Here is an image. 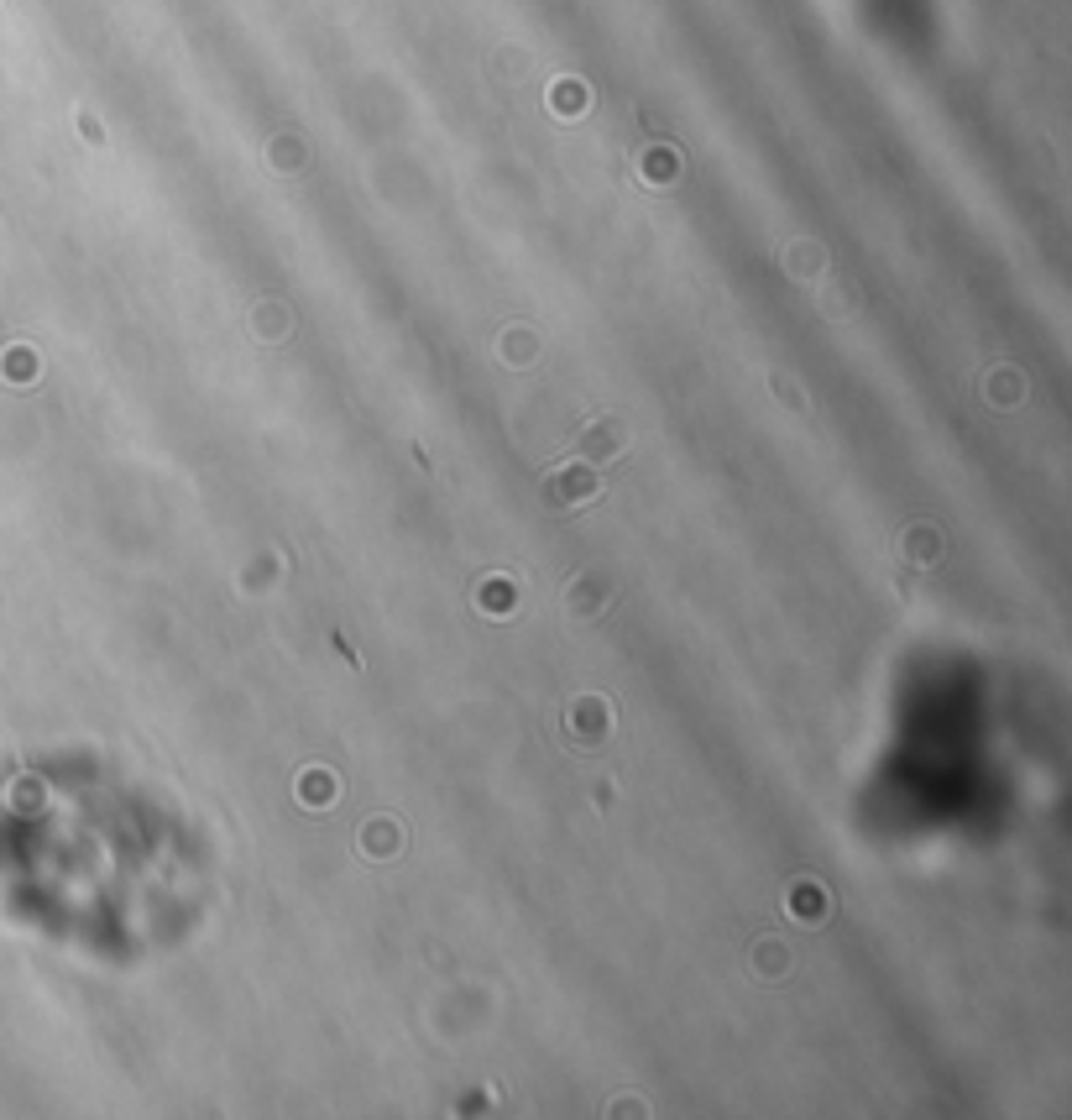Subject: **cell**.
Wrapping results in <instances>:
<instances>
[{"label":"cell","mask_w":1072,"mask_h":1120,"mask_svg":"<svg viewBox=\"0 0 1072 1120\" xmlns=\"http://www.w3.org/2000/svg\"><path fill=\"white\" fill-rule=\"evenodd\" d=\"M607 717H612L607 701H597V697L576 701V707H570V734H576V744H586V749L601 744V738H607Z\"/></svg>","instance_id":"obj_1"},{"label":"cell","mask_w":1072,"mask_h":1120,"mask_svg":"<svg viewBox=\"0 0 1072 1120\" xmlns=\"http://www.w3.org/2000/svg\"><path fill=\"white\" fill-rule=\"evenodd\" d=\"M597 497V477L591 466H560L549 482V503H591Z\"/></svg>","instance_id":"obj_2"},{"label":"cell","mask_w":1072,"mask_h":1120,"mask_svg":"<svg viewBox=\"0 0 1072 1120\" xmlns=\"http://www.w3.org/2000/svg\"><path fill=\"white\" fill-rule=\"evenodd\" d=\"M476 607H482V613H513V607H518V597H513L508 582H487V587L476 592Z\"/></svg>","instance_id":"obj_3"},{"label":"cell","mask_w":1072,"mask_h":1120,"mask_svg":"<svg viewBox=\"0 0 1072 1120\" xmlns=\"http://www.w3.org/2000/svg\"><path fill=\"white\" fill-rule=\"evenodd\" d=\"M362 843H366V854H372V859H393V854L403 848V838H398V832H393L387 822H377V827H366Z\"/></svg>","instance_id":"obj_4"},{"label":"cell","mask_w":1072,"mask_h":1120,"mask_svg":"<svg viewBox=\"0 0 1072 1120\" xmlns=\"http://www.w3.org/2000/svg\"><path fill=\"white\" fill-rule=\"evenodd\" d=\"M298 790H304V801H309V807H319V811H325L330 801H335V775H319V770H309Z\"/></svg>","instance_id":"obj_5"},{"label":"cell","mask_w":1072,"mask_h":1120,"mask_svg":"<svg viewBox=\"0 0 1072 1120\" xmlns=\"http://www.w3.org/2000/svg\"><path fill=\"white\" fill-rule=\"evenodd\" d=\"M586 440L597 445V451H618V445H623V424H618V419H597Z\"/></svg>","instance_id":"obj_6"},{"label":"cell","mask_w":1072,"mask_h":1120,"mask_svg":"<svg viewBox=\"0 0 1072 1120\" xmlns=\"http://www.w3.org/2000/svg\"><path fill=\"white\" fill-rule=\"evenodd\" d=\"M790 906H796V917H821L827 911V896H811V885H796V896H790Z\"/></svg>","instance_id":"obj_7"}]
</instances>
